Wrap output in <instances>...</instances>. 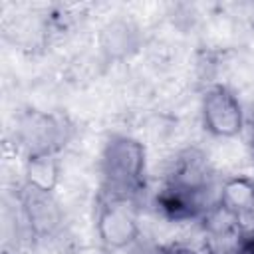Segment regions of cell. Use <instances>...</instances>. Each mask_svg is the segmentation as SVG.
Returning <instances> with one entry per match:
<instances>
[{
	"instance_id": "cell-4",
	"label": "cell",
	"mask_w": 254,
	"mask_h": 254,
	"mask_svg": "<svg viewBox=\"0 0 254 254\" xmlns=\"http://www.w3.org/2000/svg\"><path fill=\"white\" fill-rule=\"evenodd\" d=\"M65 131L67 127L60 117L40 111H28L18 123V139L28 155L58 153L62 143L67 139Z\"/></svg>"
},
{
	"instance_id": "cell-9",
	"label": "cell",
	"mask_w": 254,
	"mask_h": 254,
	"mask_svg": "<svg viewBox=\"0 0 254 254\" xmlns=\"http://www.w3.org/2000/svg\"><path fill=\"white\" fill-rule=\"evenodd\" d=\"M105 42H103V50L109 52V54H115V52H123L125 48L131 46V30L125 26V24H109V28L105 30Z\"/></svg>"
},
{
	"instance_id": "cell-8",
	"label": "cell",
	"mask_w": 254,
	"mask_h": 254,
	"mask_svg": "<svg viewBox=\"0 0 254 254\" xmlns=\"http://www.w3.org/2000/svg\"><path fill=\"white\" fill-rule=\"evenodd\" d=\"M62 175V165L56 153H36L28 155L24 163L26 187L40 192H54Z\"/></svg>"
},
{
	"instance_id": "cell-6",
	"label": "cell",
	"mask_w": 254,
	"mask_h": 254,
	"mask_svg": "<svg viewBox=\"0 0 254 254\" xmlns=\"http://www.w3.org/2000/svg\"><path fill=\"white\" fill-rule=\"evenodd\" d=\"M218 204L240 224L244 234H254V181L250 177H230L220 185Z\"/></svg>"
},
{
	"instance_id": "cell-10",
	"label": "cell",
	"mask_w": 254,
	"mask_h": 254,
	"mask_svg": "<svg viewBox=\"0 0 254 254\" xmlns=\"http://www.w3.org/2000/svg\"><path fill=\"white\" fill-rule=\"evenodd\" d=\"M71 254H111V250H107L105 246H93V244H85L75 248Z\"/></svg>"
},
{
	"instance_id": "cell-12",
	"label": "cell",
	"mask_w": 254,
	"mask_h": 254,
	"mask_svg": "<svg viewBox=\"0 0 254 254\" xmlns=\"http://www.w3.org/2000/svg\"><path fill=\"white\" fill-rule=\"evenodd\" d=\"M252 155H254V131H252Z\"/></svg>"
},
{
	"instance_id": "cell-5",
	"label": "cell",
	"mask_w": 254,
	"mask_h": 254,
	"mask_svg": "<svg viewBox=\"0 0 254 254\" xmlns=\"http://www.w3.org/2000/svg\"><path fill=\"white\" fill-rule=\"evenodd\" d=\"M200 218L204 254H238L246 234L226 208L214 204Z\"/></svg>"
},
{
	"instance_id": "cell-11",
	"label": "cell",
	"mask_w": 254,
	"mask_h": 254,
	"mask_svg": "<svg viewBox=\"0 0 254 254\" xmlns=\"http://www.w3.org/2000/svg\"><path fill=\"white\" fill-rule=\"evenodd\" d=\"M238 254H254V234H246Z\"/></svg>"
},
{
	"instance_id": "cell-7",
	"label": "cell",
	"mask_w": 254,
	"mask_h": 254,
	"mask_svg": "<svg viewBox=\"0 0 254 254\" xmlns=\"http://www.w3.org/2000/svg\"><path fill=\"white\" fill-rule=\"evenodd\" d=\"M22 208L34 234L50 236L60 228L62 210L50 192H40L26 187L22 194Z\"/></svg>"
},
{
	"instance_id": "cell-1",
	"label": "cell",
	"mask_w": 254,
	"mask_h": 254,
	"mask_svg": "<svg viewBox=\"0 0 254 254\" xmlns=\"http://www.w3.org/2000/svg\"><path fill=\"white\" fill-rule=\"evenodd\" d=\"M145 145L129 135H113L101 153V194L133 200L145 187Z\"/></svg>"
},
{
	"instance_id": "cell-2",
	"label": "cell",
	"mask_w": 254,
	"mask_h": 254,
	"mask_svg": "<svg viewBox=\"0 0 254 254\" xmlns=\"http://www.w3.org/2000/svg\"><path fill=\"white\" fill-rule=\"evenodd\" d=\"M95 232L107 250H123L139 238V218L131 198L101 194L95 214Z\"/></svg>"
},
{
	"instance_id": "cell-3",
	"label": "cell",
	"mask_w": 254,
	"mask_h": 254,
	"mask_svg": "<svg viewBox=\"0 0 254 254\" xmlns=\"http://www.w3.org/2000/svg\"><path fill=\"white\" fill-rule=\"evenodd\" d=\"M200 115L204 129L218 139L238 137L244 129V109L238 95L222 85H210L200 101Z\"/></svg>"
}]
</instances>
